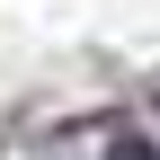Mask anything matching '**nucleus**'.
Segmentation results:
<instances>
[{"instance_id":"1","label":"nucleus","mask_w":160,"mask_h":160,"mask_svg":"<svg viewBox=\"0 0 160 160\" xmlns=\"http://www.w3.org/2000/svg\"><path fill=\"white\" fill-rule=\"evenodd\" d=\"M107 160H160V151L142 142V133H116V142H107Z\"/></svg>"}]
</instances>
